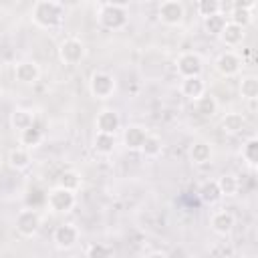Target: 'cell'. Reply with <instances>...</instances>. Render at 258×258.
<instances>
[{
    "label": "cell",
    "instance_id": "obj_21",
    "mask_svg": "<svg viewBox=\"0 0 258 258\" xmlns=\"http://www.w3.org/2000/svg\"><path fill=\"white\" fill-rule=\"evenodd\" d=\"M8 165L12 169H16V171L26 169L30 165V153H28V149H24V147L10 149V153H8Z\"/></svg>",
    "mask_w": 258,
    "mask_h": 258
},
{
    "label": "cell",
    "instance_id": "obj_23",
    "mask_svg": "<svg viewBox=\"0 0 258 258\" xmlns=\"http://www.w3.org/2000/svg\"><path fill=\"white\" fill-rule=\"evenodd\" d=\"M42 137H44L42 129L36 127V125H32V127H28V129H24V131L20 133V145H22L24 149H32V147L40 145Z\"/></svg>",
    "mask_w": 258,
    "mask_h": 258
},
{
    "label": "cell",
    "instance_id": "obj_33",
    "mask_svg": "<svg viewBox=\"0 0 258 258\" xmlns=\"http://www.w3.org/2000/svg\"><path fill=\"white\" fill-rule=\"evenodd\" d=\"M87 258H113V250L107 244H91L87 250Z\"/></svg>",
    "mask_w": 258,
    "mask_h": 258
},
{
    "label": "cell",
    "instance_id": "obj_32",
    "mask_svg": "<svg viewBox=\"0 0 258 258\" xmlns=\"http://www.w3.org/2000/svg\"><path fill=\"white\" fill-rule=\"evenodd\" d=\"M218 12H222L218 0H200V2H198V14H200V16L208 18V16L218 14Z\"/></svg>",
    "mask_w": 258,
    "mask_h": 258
},
{
    "label": "cell",
    "instance_id": "obj_5",
    "mask_svg": "<svg viewBox=\"0 0 258 258\" xmlns=\"http://www.w3.org/2000/svg\"><path fill=\"white\" fill-rule=\"evenodd\" d=\"M89 91L95 99H109L115 93V79L109 73H93L91 81H89Z\"/></svg>",
    "mask_w": 258,
    "mask_h": 258
},
{
    "label": "cell",
    "instance_id": "obj_1",
    "mask_svg": "<svg viewBox=\"0 0 258 258\" xmlns=\"http://www.w3.org/2000/svg\"><path fill=\"white\" fill-rule=\"evenodd\" d=\"M32 20L40 28H56L64 20V6L54 0H38L32 6Z\"/></svg>",
    "mask_w": 258,
    "mask_h": 258
},
{
    "label": "cell",
    "instance_id": "obj_26",
    "mask_svg": "<svg viewBox=\"0 0 258 258\" xmlns=\"http://www.w3.org/2000/svg\"><path fill=\"white\" fill-rule=\"evenodd\" d=\"M240 93H242L244 99L256 101L258 99V77H254V75L242 77V81H240Z\"/></svg>",
    "mask_w": 258,
    "mask_h": 258
},
{
    "label": "cell",
    "instance_id": "obj_20",
    "mask_svg": "<svg viewBox=\"0 0 258 258\" xmlns=\"http://www.w3.org/2000/svg\"><path fill=\"white\" fill-rule=\"evenodd\" d=\"M10 123H12V127H14L18 133H22L24 129H28V127L34 125V113L28 111V109H16V111L10 115Z\"/></svg>",
    "mask_w": 258,
    "mask_h": 258
},
{
    "label": "cell",
    "instance_id": "obj_10",
    "mask_svg": "<svg viewBox=\"0 0 258 258\" xmlns=\"http://www.w3.org/2000/svg\"><path fill=\"white\" fill-rule=\"evenodd\" d=\"M52 240L58 248L69 250L79 242V228L75 224H60V226H56V230L52 234Z\"/></svg>",
    "mask_w": 258,
    "mask_h": 258
},
{
    "label": "cell",
    "instance_id": "obj_22",
    "mask_svg": "<svg viewBox=\"0 0 258 258\" xmlns=\"http://www.w3.org/2000/svg\"><path fill=\"white\" fill-rule=\"evenodd\" d=\"M198 194H200V200L206 202V204H216V202L222 200V194H220V189H218L216 179H208V181H204V183L200 185Z\"/></svg>",
    "mask_w": 258,
    "mask_h": 258
},
{
    "label": "cell",
    "instance_id": "obj_4",
    "mask_svg": "<svg viewBox=\"0 0 258 258\" xmlns=\"http://www.w3.org/2000/svg\"><path fill=\"white\" fill-rule=\"evenodd\" d=\"M58 58L64 62V64H79L83 58H85V44L81 38H64L60 44H58Z\"/></svg>",
    "mask_w": 258,
    "mask_h": 258
},
{
    "label": "cell",
    "instance_id": "obj_31",
    "mask_svg": "<svg viewBox=\"0 0 258 258\" xmlns=\"http://www.w3.org/2000/svg\"><path fill=\"white\" fill-rule=\"evenodd\" d=\"M242 157H244V161H246L250 167H254V165L258 163V139H256V137H250V139L244 143V147H242Z\"/></svg>",
    "mask_w": 258,
    "mask_h": 258
},
{
    "label": "cell",
    "instance_id": "obj_29",
    "mask_svg": "<svg viewBox=\"0 0 258 258\" xmlns=\"http://www.w3.org/2000/svg\"><path fill=\"white\" fill-rule=\"evenodd\" d=\"M216 183H218V189H220L222 198L224 196H236V191H238V179L232 173H224L222 177L216 179Z\"/></svg>",
    "mask_w": 258,
    "mask_h": 258
},
{
    "label": "cell",
    "instance_id": "obj_7",
    "mask_svg": "<svg viewBox=\"0 0 258 258\" xmlns=\"http://www.w3.org/2000/svg\"><path fill=\"white\" fill-rule=\"evenodd\" d=\"M204 71V62L202 56L198 52H181L177 56V73L181 75V79H191V77H200Z\"/></svg>",
    "mask_w": 258,
    "mask_h": 258
},
{
    "label": "cell",
    "instance_id": "obj_13",
    "mask_svg": "<svg viewBox=\"0 0 258 258\" xmlns=\"http://www.w3.org/2000/svg\"><path fill=\"white\" fill-rule=\"evenodd\" d=\"M14 77L22 85H34L38 81V77H40V69H38V64L34 60H22V62H16Z\"/></svg>",
    "mask_w": 258,
    "mask_h": 258
},
{
    "label": "cell",
    "instance_id": "obj_28",
    "mask_svg": "<svg viewBox=\"0 0 258 258\" xmlns=\"http://www.w3.org/2000/svg\"><path fill=\"white\" fill-rule=\"evenodd\" d=\"M161 139L157 137V135H151V133H147V137H145V141H143V145H141V153L145 155V157H157L159 153H161Z\"/></svg>",
    "mask_w": 258,
    "mask_h": 258
},
{
    "label": "cell",
    "instance_id": "obj_25",
    "mask_svg": "<svg viewBox=\"0 0 258 258\" xmlns=\"http://www.w3.org/2000/svg\"><path fill=\"white\" fill-rule=\"evenodd\" d=\"M196 111H198L202 117H214L216 111H218V101H216V97L204 93L200 99H196Z\"/></svg>",
    "mask_w": 258,
    "mask_h": 258
},
{
    "label": "cell",
    "instance_id": "obj_9",
    "mask_svg": "<svg viewBox=\"0 0 258 258\" xmlns=\"http://www.w3.org/2000/svg\"><path fill=\"white\" fill-rule=\"evenodd\" d=\"M232 12H230V22H234V24H238V26H242V28H246L252 20H254V14H252V10L256 8V2L254 0H238V2H234L232 6Z\"/></svg>",
    "mask_w": 258,
    "mask_h": 258
},
{
    "label": "cell",
    "instance_id": "obj_15",
    "mask_svg": "<svg viewBox=\"0 0 258 258\" xmlns=\"http://www.w3.org/2000/svg\"><path fill=\"white\" fill-rule=\"evenodd\" d=\"M220 40H222L226 46H238V44H242V40H244V28L228 20L226 26H224V30L220 32Z\"/></svg>",
    "mask_w": 258,
    "mask_h": 258
},
{
    "label": "cell",
    "instance_id": "obj_27",
    "mask_svg": "<svg viewBox=\"0 0 258 258\" xmlns=\"http://www.w3.org/2000/svg\"><path fill=\"white\" fill-rule=\"evenodd\" d=\"M226 22H228V20H226V14L218 12V14H214V16L204 18V30H206L208 34H212V36H220V32L224 30Z\"/></svg>",
    "mask_w": 258,
    "mask_h": 258
},
{
    "label": "cell",
    "instance_id": "obj_16",
    "mask_svg": "<svg viewBox=\"0 0 258 258\" xmlns=\"http://www.w3.org/2000/svg\"><path fill=\"white\" fill-rule=\"evenodd\" d=\"M145 137H147V131L143 127H139V125H131L123 133V141H125L127 149H133V151H139L141 149Z\"/></svg>",
    "mask_w": 258,
    "mask_h": 258
},
{
    "label": "cell",
    "instance_id": "obj_11",
    "mask_svg": "<svg viewBox=\"0 0 258 258\" xmlns=\"http://www.w3.org/2000/svg\"><path fill=\"white\" fill-rule=\"evenodd\" d=\"M240 69H242V58L232 50L222 52L218 56V60H216V71L222 77H234V75L240 73Z\"/></svg>",
    "mask_w": 258,
    "mask_h": 258
},
{
    "label": "cell",
    "instance_id": "obj_6",
    "mask_svg": "<svg viewBox=\"0 0 258 258\" xmlns=\"http://www.w3.org/2000/svg\"><path fill=\"white\" fill-rule=\"evenodd\" d=\"M159 20L167 26H179L183 22V16H185V10H183V4L179 0H165L159 4Z\"/></svg>",
    "mask_w": 258,
    "mask_h": 258
},
{
    "label": "cell",
    "instance_id": "obj_34",
    "mask_svg": "<svg viewBox=\"0 0 258 258\" xmlns=\"http://www.w3.org/2000/svg\"><path fill=\"white\" fill-rule=\"evenodd\" d=\"M145 258H167L163 252H151V254H147Z\"/></svg>",
    "mask_w": 258,
    "mask_h": 258
},
{
    "label": "cell",
    "instance_id": "obj_3",
    "mask_svg": "<svg viewBox=\"0 0 258 258\" xmlns=\"http://www.w3.org/2000/svg\"><path fill=\"white\" fill-rule=\"evenodd\" d=\"M46 204L52 212L56 214H67L75 208L77 204V198H75V191H69L64 187H52L48 194H46Z\"/></svg>",
    "mask_w": 258,
    "mask_h": 258
},
{
    "label": "cell",
    "instance_id": "obj_30",
    "mask_svg": "<svg viewBox=\"0 0 258 258\" xmlns=\"http://www.w3.org/2000/svg\"><path fill=\"white\" fill-rule=\"evenodd\" d=\"M58 187H64V189H69V191H77V189L81 187V175H79L77 171H73V169L62 171V173L58 175Z\"/></svg>",
    "mask_w": 258,
    "mask_h": 258
},
{
    "label": "cell",
    "instance_id": "obj_24",
    "mask_svg": "<svg viewBox=\"0 0 258 258\" xmlns=\"http://www.w3.org/2000/svg\"><path fill=\"white\" fill-rule=\"evenodd\" d=\"M115 135H107V133H97L93 139V147L99 155H111L115 151Z\"/></svg>",
    "mask_w": 258,
    "mask_h": 258
},
{
    "label": "cell",
    "instance_id": "obj_17",
    "mask_svg": "<svg viewBox=\"0 0 258 258\" xmlns=\"http://www.w3.org/2000/svg\"><path fill=\"white\" fill-rule=\"evenodd\" d=\"M222 131L224 133H230V135H236V133H240L244 127H246V117L242 115V113H236V111H232V113H226L224 117H222Z\"/></svg>",
    "mask_w": 258,
    "mask_h": 258
},
{
    "label": "cell",
    "instance_id": "obj_18",
    "mask_svg": "<svg viewBox=\"0 0 258 258\" xmlns=\"http://www.w3.org/2000/svg\"><path fill=\"white\" fill-rule=\"evenodd\" d=\"M204 93H206V85H204L202 77H191V79H183V81H181V95H183V97L196 101V99H200Z\"/></svg>",
    "mask_w": 258,
    "mask_h": 258
},
{
    "label": "cell",
    "instance_id": "obj_19",
    "mask_svg": "<svg viewBox=\"0 0 258 258\" xmlns=\"http://www.w3.org/2000/svg\"><path fill=\"white\" fill-rule=\"evenodd\" d=\"M189 159H191V163H196V165L210 163V161H212V145L206 143V141H196V143L189 147Z\"/></svg>",
    "mask_w": 258,
    "mask_h": 258
},
{
    "label": "cell",
    "instance_id": "obj_8",
    "mask_svg": "<svg viewBox=\"0 0 258 258\" xmlns=\"http://www.w3.org/2000/svg\"><path fill=\"white\" fill-rule=\"evenodd\" d=\"M14 226H16V232H18L20 236L30 238V236H34V234L38 232V228H40V216H38L36 210H22V212H18Z\"/></svg>",
    "mask_w": 258,
    "mask_h": 258
},
{
    "label": "cell",
    "instance_id": "obj_2",
    "mask_svg": "<svg viewBox=\"0 0 258 258\" xmlns=\"http://www.w3.org/2000/svg\"><path fill=\"white\" fill-rule=\"evenodd\" d=\"M99 22L109 30H119L127 24V2H105L99 8Z\"/></svg>",
    "mask_w": 258,
    "mask_h": 258
},
{
    "label": "cell",
    "instance_id": "obj_12",
    "mask_svg": "<svg viewBox=\"0 0 258 258\" xmlns=\"http://www.w3.org/2000/svg\"><path fill=\"white\" fill-rule=\"evenodd\" d=\"M121 125V119H119V113L113 111V109H103L97 119H95V127H97V133H107V135H115V131L119 129Z\"/></svg>",
    "mask_w": 258,
    "mask_h": 258
},
{
    "label": "cell",
    "instance_id": "obj_14",
    "mask_svg": "<svg viewBox=\"0 0 258 258\" xmlns=\"http://www.w3.org/2000/svg\"><path fill=\"white\" fill-rule=\"evenodd\" d=\"M234 224H236V220H234V216H232L228 210L214 212L212 218H210V226H212V230H214L216 234H222V236L230 234L232 228H234Z\"/></svg>",
    "mask_w": 258,
    "mask_h": 258
}]
</instances>
